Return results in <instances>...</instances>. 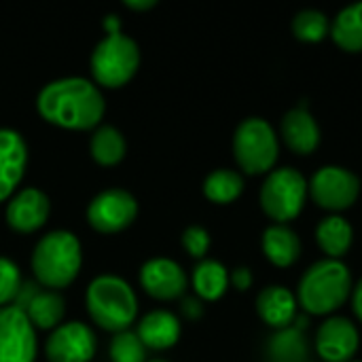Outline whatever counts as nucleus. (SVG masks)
<instances>
[{
  "label": "nucleus",
  "mask_w": 362,
  "mask_h": 362,
  "mask_svg": "<svg viewBox=\"0 0 362 362\" xmlns=\"http://www.w3.org/2000/svg\"><path fill=\"white\" fill-rule=\"evenodd\" d=\"M308 180L305 176L291 165L274 168L267 172L259 199L263 212L276 221V223H288L293 221L305 206L308 199Z\"/></svg>",
  "instance_id": "0eeeda50"
},
{
  "label": "nucleus",
  "mask_w": 362,
  "mask_h": 362,
  "mask_svg": "<svg viewBox=\"0 0 362 362\" xmlns=\"http://www.w3.org/2000/svg\"><path fill=\"white\" fill-rule=\"evenodd\" d=\"M51 214V199L38 187H25L13 193L6 204V225L17 233L38 231Z\"/></svg>",
  "instance_id": "ddd939ff"
},
{
  "label": "nucleus",
  "mask_w": 362,
  "mask_h": 362,
  "mask_svg": "<svg viewBox=\"0 0 362 362\" xmlns=\"http://www.w3.org/2000/svg\"><path fill=\"white\" fill-rule=\"evenodd\" d=\"M261 246L265 257L278 267H291L301 255V238L286 223L269 225L261 235Z\"/></svg>",
  "instance_id": "aec40b11"
},
{
  "label": "nucleus",
  "mask_w": 362,
  "mask_h": 362,
  "mask_svg": "<svg viewBox=\"0 0 362 362\" xmlns=\"http://www.w3.org/2000/svg\"><path fill=\"white\" fill-rule=\"evenodd\" d=\"M314 346L322 362H350L358 352L361 333L350 318L331 316L320 322Z\"/></svg>",
  "instance_id": "f8f14e48"
},
{
  "label": "nucleus",
  "mask_w": 362,
  "mask_h": 362,
  "mask_svg": "<svg viewBox=\"0 0 362 362\" xmlns=\"http://www.w3.org/2000/svg\"><path fill=\"white\" fill-rule=\"evenodd\" d=\"M138 216V199L121 187L100 191L87 206V221L100 233H119Z\"/></svg>",
  "instance_id": "1a4fd4ad"
},
{
  "label": "nucleus",
  "mask_w": 362,
  "mask_h": 362,
  "mask_svg": "<svg viewBox=\"0 0 362 362\" xmlns=\"http://www.w3.org/2000/svg\"><path fill=\"white\" fill-rule=\"evenodd\" d=\"M280 142L274 125L263 117H246L233 132V157L246 174H267L276 168Z\"/></svg>",
  "instance_id": "39448f33"
},
{
  "label": "nucleus",
  "mask_w": 362,
  "mask_h": 362,
  "mask_svg": "<svg viewBox=\"0 0 362 362\" xmlns=\"http://www.w3.org/2000/svg\"><path fill=\"white\" fill-rule=\"evenodd\" d=\"M23 280H21V269L19 265L0 255V308L13 305L21 293Z\"/></svg>",
  "instance_id": "c85d7f7f"
},
{
  "label": "nucleus",
  "mask_w": 362,
  "mask_h": 362,
  "mask_svg": "<svg viewBox=\"0 0 362 362\" xmlns=\"http://www.w3.org/2000/svg\"><path fill=\"white\" fill-rule=\"evenodd\" d=\"M148 362H170V361H163V358H155V361H148Z\"/></svg>",
  "instance_id": "c9c22d12"
},
{
  "label": "nucleus",
  "mask_w": 362,
  "mask_h": 362,
  "mask_svg": "<svg viewBox=\"0 0 362 362\" xmlns=\"http://www.w3.org/2000/svg\"><path fill=\"white\" fill-rule=\"evenodd\" d=\"M297 295L282 284H269L257 295V312L261 320L276 331L293 327L297 318Z\"/></svg>",
  "instance_id": "a211bd4d"
},
{
  "label": "nucleus",
  "mask_w": 362,
  "mask_h": 362,
  "mask_svg": "<svg viewBox=\"0 0 362 362\" xmlns=\"http://www.w3.org/2000/svg\"><path fill=\"white\" fill-rule=\"evenodd\" d=\"M267 361L269 362H308L310 346L299 327H286L276 331L267 341Z\"/></svg>",
  "instance_id": "b1692460"
},
{
  "label": "nucleus",
  "mask_w": 362,
  "mask_h": 362,
  "mask_svg": "<svg viewBox=\"0 0 362 362\" xmlns=\"http://www.w3.org/2000/svg\"><path fill=\"white\" fill-rule=\"evenodd\" d=\"M352 305H354V312H356L358 320L362 322V278L358 280V284L352 288Z\"/></svg>",
  "instance_id": "473e14b6"
},
{
  "label": "nucleus",
  "mask_w": 362,
  "mask_h": 362,
  "mask_svg": "<svg viewBox=\"0 0 362 362\" xmlns=\"http://www.w3.org/2000/svg\"><path fill=\"white\" fill-rule=\"evenodd\" d=\"M102 25H104L106 34H115V32H121V21H119V17H117V15H108V17H104Z\"/></svg>",
  "instance_id": "f704fd0d"
},
{
  "label": "nucleus",
  "mask_w": 362,
  "mask_h": 362,
  "mask_svg": "<svg viewBox=\"0 0 362 362\" xmlns=\"http://www.w3.org/2000/svg\"><path fill=\"white\" fill-rule=\"evenodd\" d=\"M85 305L91 320L108 333L129 331L138 316L136 291L127 280L112 274L95 276L89 282L85 293Z\"/></svg>",
  "instance_id": "20e7f679"
},
{
  "label": "nucleus",
  "mask_w": 362,
  "mask_h": 362,
  "mask_svg": "<svg viewBox=\"0 0 362 362\" xmlns=\"http://www.w3.org/2000/svg\"><path fill=\"white\" fill-rule=\"evenodd\" d=\"M89 153L93 161L100 165L110 168V165L121 163L127 155V142H125L123 132L108 123L98 125L89 140Z\"/></svg>",
  "instance_id": "5701e85b"
},
{
  "label": "nucleus",
  "mask_w": 362,
  "mask_h": 362,
  "mask_svg": "<svg viewBox=\"0 0 362 362\" xmlns=\"http://www.w3.org/2000/svg\"><path fill=\"white\" fill-rule=\"evenodd\" d=\"M182 333V325L176 314L170 310H153L148 312L136 329V335L144 344L146 350H170L178 344Z\"/></svg>",
  "instance_id": "6ab92c4d"
},
{
  "label": "nucleus",
  "mask_w": 362,
  "mask_h": 362,
  "mask_svg": "<svg viewBox=\"0 0 362 362\" xmlns=\"http://www.w3.org/2000/svg\"><path fill=\"white\" fill-rule=\"evenodd\" d=\"M350 362H362V361H350Z\"/></svg>",
  "instance_id": "e433bc0d"
},
{
  "label": "nucleus",
  "mask_w": 362,
  "mask_h": 362,
  "mask_svg": "<svg viewBox=\"0 0 362 362\" xmlns=\"http://www.w3.org/2000/svg\"><path fill=\"white\" fill-rule=\"evenodd\" d=\"M19 308L28 320L34 325V329L53 331L57 329L66 318V301L57 291H40L32 284H23L17 301L13 303Z\"/></svg>",
  "instance_id": "2eb2a0df"
},
{
  "label": "nucleus",
  "mask_w": 362,
  "mask_h": 362,
  "mask_svg": "<svg viewBox=\"0 0 362 362\" xmlns=\"http://www.w3.org/2000/svg\"><path fill=\"white\" fill-rule=\"evenodd\" d=\"M146 348L136 335V331H121L115 333L108 346V354L112 362H148L146 361Z\"/></svg>",
  "instance_id": "cd10ccee"
},
{
  "label": "nucleus",
  "mask_w": 362,
  "mask_h": 362,
  "mask_svg": "<svg viewBox=\"0 0 362 362\" xmlns=\"http://www.w3.org/2000/svg\"><path fill=\"white\" fill-rule=\"evenodd\" d=\"M316 242L329 259H341L354 242V229L344 216L329 214L316 225Z\"/></svg>",
  "instance_id": "412c9836"
},
{
  "label": "nucleus",
  "mask_w": 362,
  "mask_h": 362,
  "mask_svg": "<svg viewBox=\"0 0 362 362\" xmlns=\"http://www.w3.org/2000/svg\"><path fill=\"white\" fill-rule=\"evenodd\" d=\"M28 165V144L13 127H0V202L17 191Z\"/></svg>",
  "instance_id": "dca6fc26"
},
{
  "label": "nucleus",
  "mask_w": 362,
  "mask_h": 362,
  "mask_svg": "<svg viewBox=\"0 0 362 362\" xmlns=\"http://www.w3.org/2000/svg\"><path fill=\"white\" fill-rule=\"evenodd\" d=\"M95 352V333L81 320L62 322L45 341V356L49 362H91Z\"/></svg>",
  "instance_id": "9d476101"
},
{
  "label": "nucleus",
  "mask_w": 362,
  "mask_h": 362,
  "mask_svg": "<svg viewBox=\"0 0 362 362\" xmlns=\"http://www.w3.org/2000/svg\"><path fill=\"white\" fill-rule=\"evenodd\" d=\"M180 242H182V248H185L191 257H195V259L202 261V259H206V255H208V250H210L212 238H210V233H208L206 227H202V225H189V227L182 231Z\"/></svg>",
  "instance_id": "c756f323"
},
{
  "label": "nucleus",
  "mask_w": 362,
  "mask_h": 362,
  "mask_svg": "<svg viewBox=\"0 0 362 362\" xmlns=\"http://www.w3.org/2000/svg\"><path fill=\"white\" fill-rule=\"evenodd\" d=\"M191 284L195 295L204 301H216L227 293L229 269L216 259H202L191 274Z\"/></svg>",
  "instance_id": "4be33fe9"
},
{
  "label": "nucleus",
  "mask_w": 362,
  "mask_h": 362,
  "mask_svg": "<svg viewBox=\"0 0 362 362\" xmlns=\"http://www.w3.org/2000/svg\"><path fill=\"white\" fill-rule=\"evenodd\" d=\"M331 36L344 51H362V0L346 4L331 23Z\"/></svg>",
  "instance_id": "393cba45"
},
{
  "label": "nucleus",
  "mask_w": 362,
  "mask_h": 362,
  "mask_svg": "<svg viewBox=\"0 0 362 362\" xmlns=\"http://www.w3.org/2000/svg\"><path fill=\"white\" fill-rule=\"evenodd\" d=\"M157 4V0H125V6L132 11H146L153 8Z\"/></svg>",
  "instance_id": "72a5a7b5"
},
{
  "label": "nucleus",
  "mask_w": 362,
  "mask_h": 362,
  "mask_svg": "<svg viewBox=\"0 0 362 362\" xmlns=\"http://www.w3.org/2000/svg\"><path fill=\"white\" fill-rule=\"evenodd\" d=\"M352 274L341 259H320L310 265L297 286V303L316 316L339 310L352 295Z\"/></svg>",
  "instance_id": "7ed1b4c3"
},
{
  "label": "nucleus",
  "mask_w": 362,
  "mask_h": 362,
  "mask_svg": "<svg viewBox=\"0 0 362 362\" xmlns=\"http://www.w3.org/2000/svg\"><path fill=\"white\" fill-rule=\"evenodd\" d=\"M308 189L314 202L320 208L331 210L333 214L354 206L361 195V178L352 170L331 163L314 172L312 180L308 182Z\"/></svg>",
  "instance_id": "6e6552de"
},
{
  "label": "nucleus",
  "mask_w": 362,
  "mask_h": 362,
  "mask_svg": "<svg viewBox=\"0 0 362 362\" xmlns=\"http://www.w3.org/2000/svg\"><path fill=\"white\" fill-rule=\"evenodd\" d=\"M293 34L303 42H318L331 32V19L320 8H301L291 21Z\"/></svg>",
  "instance_id": "bb28decb"
},
{
  "label": "nucleus",
  "mask_w": 362,
  "mask_h": 362,
  "mask_svg": "<svg viewBox=\"0 0 362 362\" xmlns=\"http://www.w3.org/2000/svg\"><path fill=\"white\" fill-rule=\"evenodd\" d=\"M280 134L286 142V146L299 155H310L320 144V125L316 117L308 110L305 104L291 108L280 125Z\"/></svg>",
  "instance_id": "f3484780"
},
{
  "label": "nucleus",
  "mask_w": 362,
  "mask_h": 362,
  "mask_svg": "<svg viewBox=\"0 0 362 362\" xmlns=\"http://www.w3.org/2000/svg\"><path fill=\"white\" fill-rule=\"evenodd\" d=\"M30 265L40 286L59 293L62 288L70 286L81 272V240L66 229L49 231L34 244Z\"/></svg>",
  "instance_id": "f03ea898"
},
{
  "label": "nucleus",
  "mask_w": 362,
  "mask_h": 362,
  "mask_svg": "<svg viewBox=\"0 0 362 362\" xmlns=\"http://www.w3.org/2000/svg\"><path fill=\"white\" fill-rule=\"evenodd\" d=\"M308 362H312V361H308Z\"/></svg>",
  "instance_id": "4c0bfd02"
},
{
  "label": "nucleus",
  "mask_w": 362,
  "mask_h": 362,
  "mask_svg": "<svg viewBox=\"0 0 362 362\" xmlns=\"http://www.w3.org/2000/svg\"><path fill=\"white\" fill-rule=\"evenodd\" d=\"M244 191V176L231 168L212 170L204 178V195L214 204H231Z\"/></svg>",
  "instance_id": "a878e982"
},
{
  "label": "nucleus",
  "mask_w": 362,
  "mask_h": 362,
  "mask_svg": "<svg viewBox=\"0 0 362 362\" xmlns=\"http://www.w3.org/2000/svg\"><path fill=\"white\" fill-rule=\"evenodd\" d=\"M36 329L28 316L15 308H0V362L36 361Z\"/></svg>",
  "instance_id": "9b49d317"
},
{
  "label": "nucleus",
  "mask_w": 362,
  "mask_h": 362,
  "mask_svg": "<svg viewBox=\"0 0 362 362\" xmlns=\"http://www.w3.org/2000/svg\"><path fill=\"white\" fill-rule=\"evenodd\" d=\"M180 310H182V314H185L189 320H197V318L204 316V303H202L199 297H187V299H182Z\"/></svg>",
  "instance_id": "2f4dec72"
},
{
  "label": "nucleus",
  "mask_w": 362,
  "mask_h": 362,
  "mask_svg": "<svg viewBox=\"0 0 362 362\" xmlns=\"http://www.w3.org/2000/svg\"><path fill=\"white\" fill-rule=\"evenodd\" d=\"M38 115L62 129H95L102 125L106 100L102 89L83 76H62L42 85L36 95Z\"/></svg>",
  "instance_id": "f257e3e1"
},
{
  "label": "nucleus",
  "mask_w": 362,
  "mask_h": 362,
  "mask_svg": "<svg viewBox=\"0 0 362 362\" xmlns=\"http://www.w3.org/2000/svg\"><path fill=\"white\" fill-rule=\"evenodd\" d=\"M140 286L146 295L159 301H172L185 295L187 274L174 259L153 257L140 267Z\"/></svg>",
  "instance_id": "4468645a"
},
{
  "label": "nucleus",
  "mask_w": 362,
  "mask_h": 362,
  "mask_svg": "<svg viewBox=\"0 0 362 362\" xmlns=\"http://www.w3.org/2000/svg\"><path fill=\"white\" fill-rule=\"evenodd\" d=\"M140 68V47L138 42L123 34H106L91 53V74L95 85L117 89L134 78Z\"/></svg>",
  "instance_id": "423d86ee"
},
{
  "label": "nucleus",
  "mask_w": 362,
  "mask_h": 362,
  "mask_svg": "<svg viewBox=\"0 0 362 362\" xmlns=\"http://www.w3.org/2000/svg\"><path fill=\"white\" fill-rule=\"evenodd\" d=\"M229 282H231L238 291H246V288H250V286H252L255 276H252L250 267L240 265V267H235V269L229 274Z\"/></svg>",
  "instance_id": "7c9ffc66"
}]
</instances>
